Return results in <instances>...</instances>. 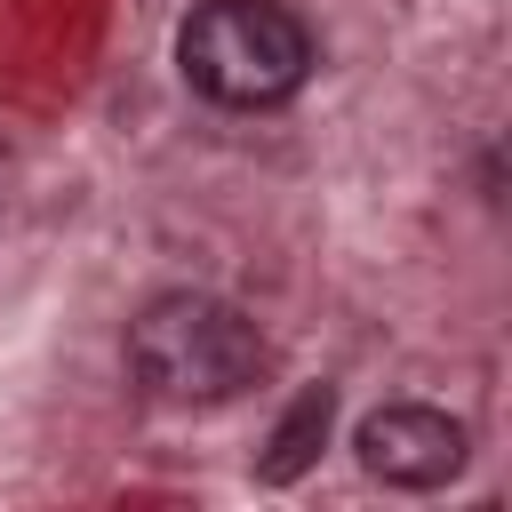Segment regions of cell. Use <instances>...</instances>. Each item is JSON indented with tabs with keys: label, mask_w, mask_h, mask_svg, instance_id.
<instances>
[{
	"label": "cell",
	"mask_w": 512,
	"mask_h": 512,
	"mask_svg": "<svg viewBox=\"0 0 512 512\" xmlns=\"http://www.w3.org/2000/svg\"><path fill=\"white\" fill-rule=\"evenodd\" d=\"M128 376L168 408H224L264 376V328L208 288H168L128 320Z\"/></svg>",
	"instance_id": "obj_1"
},
{
	"label": "cell",
	"mask_w": 512,
	"mask_h": 512,
	"mask_svg": "<svg viewBox=\"0 0 512 512\" xmlns=\"http://www.w3.org/2000/svg\"><path fill=\"white\" fill-rule=\"evenodd\" d=\"M192 96L224 112H272L312 80V32L288 0H200L176 32Z\"/></svg>",
	"instance_id": "obj_2"
},
{
	"label": "cell",
	"mask_w": 512,
	"mask_h": 512,
	"mask_svg": "<svg viewBox=\"0 0 512 512\" xmlns=\"http://www.w3.org/2000/svg\"><path fill=\"white\" fill-rule=\"evenodd\" d=\"M352 456H360V472H368V480L424 496V488H448V480L464 472L472 440H464V424H456L448 408H424V400H384V408H368V416H360Z\"/></svg>",
	"instance_id": "obj_3"
},
{
	"label": "cell",
	"mask_w": 512,
	"mask_h": 512,
	"mask_svg": "<svg viewBox=\"0 0 512 512\" xmlns=\"http://www.w3.org/2000/svg\"><path fill=\"white\" fill-rule=\"evenodd\" d=\"M328 424H336V392H328V384H304V392L280 408V424H272V440H264V456H256V480H264V488L304 480V472L320 464V448H328Z\"/></svg>",
	"instance_id": "obj_4"
}]
</instances>
